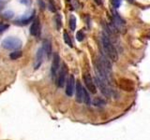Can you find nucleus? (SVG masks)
Here are the masks:
<instances>
[{"label": "nucleus", "mask_w": 150, "mask_h": 140, "mask_svg": "<svg viewBox=\"0 0 150 140\" xmlns=\"http://www.w3.org/2000/svg\"><path fill=\"white\" fill-rule=\"evenodd\" d=\"M101 42H102V46L104 49V51H105V54L106 56L111 59L112 62H116L118 60V53H117V51L115 50V46L112 45L111 39L106 35H102L101 37Z\"/></svg>", "instance_id": "1"}, {"label": "nucleus", "mask_w": 150, "mask_h": 140, "mask_svg": "<svg viewBox=\"0 0 150 140\" xmlns=\"http://www.w3.org/2000/svg\"><path fill=\"white\" fill-rule=\"evenodd\" d=\"M95 81H96V84L100 88V92H101V93L103 94V95H105L106 97H111L112 96V91L109 89L108 84L106 82H104L102 79H100L99 77H97V76L95 78Z\"/></svg>", "instance_id": "5"}, {"label": "nucleus", "mask_w": 150, "mask_h": 140, "mask_svg": "<svg viewBox=\"0 0 150 140\" xmlns=\"http://www.w3.org/2000/svg\"><path fill=\"white\" fill-rule=\"evenodd\" d=\"M34 17H35V11L33 10L32 12L30 13V15H28L27 17H26V16L22 17L20 20L16 21L15 22H16V24H29L30 22H32Z\"/></svg>", "instance_id": "13"}, {"label": "nucleus", "mask_w": 150, "mask_h": 140, "mask_svg": "<svg viewBox=\"0 0 150 140\" xmlns=\"http://www.w3.org/2000/svg\"><path fill=\"white\" fill-rule=\"evenodd\" d=\"M22 42L20 39L14 37H6L5 39L2 41V46L7 49V50H19L22 48Z\"/></svg>", "instance_id": "2"}, {"label": "nucleus", "mask_w": 150, "mask_h": 140, "mask_svg": "<svg viewBox=\"0 0 150 140\" xmlns=\"http://www.w3.org/2000/svg\"><path fill=\"white\" fill-rule=\"evenodd\" d=\"M22 51H15L11 52V53L10 54V59H12V60H17V59H19L20 57H22Z\"/></svg>", "instance_id": "16"}, {"label": "nucleus", "mask_w": 150, "mask_h": 140, "mask_svg": "<svg viewBox=\"0 0 150 140\" xmlns=\"http://www.w3.org/2000/svg\"><path fill=\"white\" fill-rule=\"evenodd\" d=\"M20 2L25 4V5H29V4L31 3V0H20Z\"/></svg>", "instance_id": "24"}, {"label": "nucleus", "mask_w": 150, "mask_h": 140, "mask_svg": "<svg viewBox=\"0 0 150 140\" xmlns=\"http://www.w3.org/2000/svg\"><path fill=\"white\" fill-rule=\"evenodd\" d=\"M94 1H95L97 5H101V3H102V1H101V0H94Z\"/></svg>", "instance_id": "25"}, {"label": "nucleus", "mask_w": 150, "mask_h": 140, "mask_svg": "<svg viewBox=\"0 0 150 140\" xmlns=\"http://www.w3.org/2000/svg\"><path fill=\"white\" fill-rule=\"evenodd\" d=\"M43 56H44L43 49L42 48H40L39 50H38L37 54H36L35 66H34V68H35V70L39 69L40 66H41V64H42V61H43Z\"/></svg>", "instance_id": "9"}, {"label": "nucleus", "mask_w": 150, "mask_h": 140, "mask_svg": "<svg viewBox=\"0 0 150 140\" xmlns=\"http://www.w3.org/2000/svg\"><path fill=\"white\" fill-rule=\"evenodd\" d=\"M3 16H4V18H6V19H12L13 16H14V12L13 11H11V10H7L3 13Z\"/></svg>", "instance_id": "19"}, {"label": "nucleus", "mask_w": 150, "mask_h": 140, "mask_svg": "<svg viewBox=\"0 0 150 140\" xmlns=\"http://www.w3.org/2000/svg\"><path fill=\"white\" fill-rule=\"evenodd\" d=\"M76 39L78 41H82L85 39V34L84 32L82 31V30H80V31H78L77 34H76Z\"/></svg>", "instance_id": "20"}, {"label": "nucleus", "mask_w": 150, "mask_h": 140, "mask_svg": "<svg viewBox=\"0 0 150 140\" xmlns=\"http://www.w3.org/2000/svg\"><path fill=\"white\" fill-rule=\"evenodd\" d=\"M63 37H64V41H65V43H66L69 47L72 48V46H73V45H72V42H71L70 37L69 35H68V33H67V32H64Z\"/></svg>", "instance_id": "17"}, {"label": "nucleus", "mask_w": 150, "mask_h": 140, "mask_svg": "<svg viewBox=\"0 0 150 140\" xmlns=\"http://www.w3.org/2000/svg\"><path fill=\"white\" fill-rule=\"evenodd\" d=\"M68 1H70V0H68Z\"/></svg>", "instance_id": "27"}, {"label": "nucleus", "mask_w": 150, "mask_h": 140, "mask_svg": "<svg viewBox=\"0 0 150 140\" xmlns=\"http://www.w3.org/2000/svg\"><path fill=\"white\" fill-rule=\"evenodd\" d=\"M30 34L34 37L39 36L40 34V20L39 19H35L32 22V25L30 27Z\"/></svg>", "instance_id": "11"}, {"label": "nucleus", "mask_w": 150, "mask_h": 140, "mask_svg": "<svg viewBox=\"0 0 150 140\" xmlns=\"http://www.w3.org/2000/svg\"><path fill=\"white\" fill-rule=\"evenodd\" d=\"M9 28V25L7 24H0V34H2L3 32H5L6 30Z\"/></svg>", "instance_id": "22"}, {"label": "nucleus", "mask_w": 150, "mask_h": 140, "mask_svg": "<svg viewBox=\"0 0 150 140\" xmlns=\"http://www.w3.org/2000/svg\"><path fill=\"white\" fill-rule=\"evenodd\" d=\"M84 81H85L86 88H87L89 92L92 93H96L97 87H96L95 82H94V80H93V78H91V76H90V74L85 73L84 75Z\"/></svg>", "instance_id": "6"}, {"label": "nucleus", "mask_w": 150, "mask_h": 140, "mask_svg": "<svg viewBox=\"0 0 150 140\" xmlns=\"http://www.w3.org/2000/svg\"><path fill=\"white\" fill-rule=\"evenodd\" d=\"M60 67V57L57 53L54 54V58H52V67H51V73L52 77L55 78L57 76L58 70Z\"/></svg>", "instance_id": "8"}, {"label": "nucleus", "mask_w": 150, "mask_h": 140, "mask_svg": "<svg viewBox=\"0 0 150 140\" xmlns=\"http://www.w3.org/2000/svg\"><path fill=\"white\" fill-rule=\"evenodd\" d=\"M70 27L72 31H74L75 28H76V18L73 15H71L70 18Z\"/></svg>", "instance_id": "18"}, {"label": "nucleus", "mask_w": 150, "mask_h": 140, "mask_svg": "<svg viewBox=\"0 0 150 140\" xmlns=\"http://www.w3.org/2000/svg\"><path fill=\"white\" fill-rule=\"evenodd\" d=\"M55 25H56V29L60 30L61 29V26H62V21H61V16L59 14H56L55 17Z\"/></svg>", "instance_id": "15"}, {"label": "nucleus", "mask_w": 150, "mask_h": 140, "mask_svg": "<svg viewBox=\"0 0 150 140\" xmlns=\"http://www.w3.org/2000/svg\"><path fill=\"white\" fill-rule=\"evenodd\" d=\"M82 86L80 81L76 82V86H75V93H76V101L78 103H82Z\"/></svg>", "instance_id": "12"}, {"label": "nucleus", "mask_w": 150, "mask_h": 140, "mask_svg": "<svg viewBox=\"0 0 150 140\" xmlns=\"http://www.w3.org/2000/svg\"><path fill=\"white\" fill-rule=\"evenodd\" d=\"M121 1L122 0H112V4L114 7H119L121 5Z\"/></svg>", "instance_id": "21"}, {"label": "nucleus", "mask_w": 150, "mask_h": 140, "mask_svg": "<svg viewBox=\"0 0 150 140\" xmlns=\"http://www.w3.org/2000/svg\"><path fill=\"white\" fill-rule=\"evenodd\" d=\"M82 102H85V105H90V103H91V99H90L89 93L85 88L82 89Z\"/></svg>", "instance_id": "14"}, {"label": "nucleus", "mask_w": 150, "mask_h": 140, "mask_svg": "<svg viewBox=\"0 0 150 140\" xmlns=\"http://www.w3.org/2000/svg\"><path fill=\"white\" fill-rule=\"evenodd\" d=\"M94 104H95L96 106H101L104 104V101L101 100V99H99V98H97L96 100H94Z\"/></svg>", "instance_id": "23"}, {"label": "nucleus", "mask_w": 150, "mask_h": 140, "mask_svg": "<svg viewBox=\"0 0 150 140\" xmlns=\"http://www.w3.org/2000/svg\"><path fill=\"white\" fill-rule=\"evenodd\" d=\"M67 75H68V68L65 64H63L61 69L58 72L57 76H56V85H57L59 88H62V87L65 85Z\"/></svg>", "instance_id": "4"}, {"label": "nucleus", "mask_w": 150, "mask_h": 140, "mask_svg": "<svg viewBox=\"0 0 150 140\" xmlns=\"http://www.w3.org/2000/svg\"><path fill=\"white\" fill-rule=\"evenodd\" d=\"M129 2H130V3H133V2H134V0H129Z\"/></svg>", "instance_id": "26"}, {"label": "nucleus", "mask_w": 150, "mask_h": 140, "mask_svg": "<svg viewBox=\"0 0 150 140\" xmlns=\"http://www.w3.org/2000/svg\"><path fill=\"white\" fill-rule=\"evenodd\" d=\"M42 49H43L44 54H46L47 58H51L52 50V44L50 42V40H48V39H44L43 40Z\"/></svg>", "instance_id": "10"}, {"label": "nucleus", "mask_w": 150, "mask_h": 140, "mask_svg": "<svg viewBox=\"0 0 150 140\" xmlns=\"http://www.w3.org/2000/svg\"></svg>", "instance_id": "28"}, {"label": "nucleus", "mask_w": 150, "mask_h": 140, "mask_svg": "<svg viewBox=\"0 0 150 140\" xmlns=\"http://www.w3.org/2000/svg\"><path fill=\"white\" fill-rule=\"evenodd\" d=\"M112 24L115 27V29L117 30V32H122L125 33L126 32V24L125 21L119 16V14L116 12L115 10H112Z\"/></svg>", "instance_id": "3"}, {"label": "nucleus", "mask_w": 150, "mask_h": 140, "mask_svg": "<svg viewBox=\"0 0 150 140\" xmlns=\"http://www.w3.org/2000/svg\"><path fill=\"white\" fill-rule=\"evenodd\" d=\"M75 86H76V81H75L74 76L70 75L69 78L67 79V86H66V94L68 96H72L75 91Z\"/></svg>", "instance_id": "7"}]
</instances>
